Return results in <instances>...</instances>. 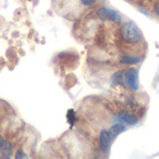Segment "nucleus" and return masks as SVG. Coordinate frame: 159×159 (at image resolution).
Masks as SVG:
<instances>
[{"label": "nucleus", "instance_id": "1a4fd4ad", "mask_svg": "<svg viewBox=\"0 0 159 159\" xmlns=\"http://www.w3.org/2000/svg\"><path fill=\"white\" fill-rule=\"evenodd\" d=\"M120 61L123 64H135V63H139L140 61V59L139 57H136V56L124 55V56L120 57Z\"/></svg>", "mask_w": 159, "mask_h": 159}, {"label": "nucleus", "instance_id": "423d86ee", "mask_svg": "<svg viewBox=\"0 0 159 159\" xmlns=\"http://www.w3.org/2000/svg\"><path fill=\"white\" fill-rule=\"evenodd\" d=\"M126 130V127L122 124V123H117L115 125H113L112 126L110 127V129L108 130L109 131V134L110 136L111 137V139H115L118 135H120L121 133L125 132Z\"/></svg>", "mask_w": 159, "mask_h": 159}, {"label": "nucleus", "instance_id": "f8f14e48", "mask_svg": "<svg viewBox=\"0 0 159 159\" xmlns=\"http://www.w3.org/2000/svg\"><path fill=\"white\" fill-rule=\"evenodd\" d=\"M154 11H155V13L159 16V3H157V4L155 5V7H154Z\"/></svg>", "mask_w": 159, "mask_h": 159}, {"label": "nucleus", "instance_id": "6e6552de", "mask_svg": "<svg viewBox=\"0 0 159 159\" xmlns=\"http://www.w3.org/2000/svg\"><path fill=\"white\" fill-rule=\"evenodd\" d=\"M123 71H117L115 74H113L112 76V84L114 85H123L125 86V78H124Z\"/></svg>", "mask_w": 159, "mask_h": 159}, {"label": "nucleus", "instance_id": "39448f33", "mask_svg": "<svg viewBox=\"0 0 159 159\" xmlns=\"http://www.w3.org/2000/svg\"><path fill=\"white\" fill-rule=\"evenodd\" d=\"M116 120L119 121L120 123H125L130 125H134L139 122V119L136 115L129 113V112H121L117 115Z\"/></svg>", "mask_w": 159, "mask_h": 159}, {"label": "nucleus", "instance_id": "f257e3e1", "mask_svg": "<svg viewBox=\"0 0 159 159\" xmlns=\"http://www.w3.org/2000/svg\"><path fill=\"white\" fill-rule=\"evenodd\" d=\"M121 35L123 39L131 44L138 43L142 39V33L139 26L132 21L125 22L121 28Z\"/></svg>", "mask_w": 159, "mask_h": 159}, {"label": "nucleus", "instance_id": "ddd939ff", "mask_svg": "<svg viewBox=\"0 0 159 159\" xmlns=\"http://www.w3.org/2000/svg\"><path fill=\"white\" fill-rule=\"evenodd\" d=\"M4 143H5V140H4V139L0 136V150H1V148H2V146L4 145Z\"/></svg>", "mask_w": 159, "mask_h": 159}, {"label": "nucleus", "instance_id": "7ed1b4c3", "mask_svg": "<svg viewBox=\"0 0 159 159\" xmlns=\"http://www.w3.org/2000/svg\"><path fill=\"white\" fill-rule=\"evenodd\" d=\"M98 16L102 21H111V22H114L116 24L122 23V17L120 16V14L116 11L110 9V8L102 7V8L98 9Z\"/></svg>", "mask_w": 159, "mask_h": 159}, {"label": "nucleus", "instance_id": "9b49d317", "mask_svg": "<svg viewBox=\"0 0 159 159\" xmlns=\"http://www.w3.org/2000/svg\"><path fill=\"white\" fill-rule=\"evenodd\" d=\"M98 0H81V2L84 6H92L94 5Z\"/></svg>", "mask_w": 159, "mask_h": 159}, {"label": "nucleus", "instance_id": "20e7f679", "mask_svg": "<svg viewBox=\"0 0 159 159\" xmlns=\"http://www.w3.org/2000/svg\"><path fill=\"white\" fill-rule=\"evenodd\" d=\"M111 137L109 134V131L106 129L101 130L99 134V145L103 152H108L111 144Z\"/></svg>", "mask_w": 159, "mask_h": 159}, {"label": "nucleus", "instance_id": "f03ea898", "mask_svg": "<svg viewBox=\"0 0 159 159\" xmlns=\"http://www.w3.org/2000/svg\"><path fill=\"white\" fill-rule=\"evenodd\" d=\"M125 85L133 91L139 88V72L136 67H129L125 70Z\"/></svg>", "mask_w": 159, "mask_h": 159}, {"label": "nucleus", "instance_id": "0eeeda50", "mask_svg": "<svg viewBox=\"0 0 159 159\" xmlns=\"http://www.w3.org/2000/svg\"><path fill=\"white\" fill-rule=\"evenodd\" d=\"M12 145L9 141H5L4 145L0 150V156L2 158H10L12 153Z\"/></svg>", "mask_w": 159, "mask_h": 159}, {"label": "nucleus", "instance_id": "9d476101", "mask_svg": "<svg viewBox=\"0 0 159 159\" xmlns=\"http://www.w3.org/2000/svg\"><path fill=\"white\" fill-rule=\"evenodd\" d=\"M15 158L19 159V158H28L27 154L23 151V150H18L16 154H15Z\"/></svg>", "mask_w": 159, "mask_h": 159}]
</instances>
